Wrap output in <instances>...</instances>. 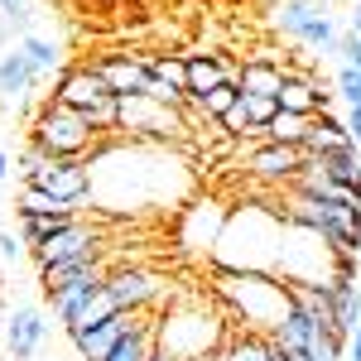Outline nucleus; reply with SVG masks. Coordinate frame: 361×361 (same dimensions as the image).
Masks as SVG:
<instances>
[{
    "mask_svg": "<svg viewBox=\"0 0 361 361\" xmlns=\"http://www.w3.org/2000/svg\"><path fill=\"white\" fill-rule=\"evenodd\" d=\"M284 212L279 207H260V202H246L226 217L217 246L207 255L212 270H250V275H275L279 265V246H284Z\"/></svg>",
    "mask_w": 361,
    "mask_h": 361,
    "instance_id": "obj_1",
    "label": "nucleus"
},
{
    "mask_svg": "<svg viewBox=\"0 0 361 361\" xmlns=\"http://www.w3.org/2000/svg\"><path fill=\"white\" fill-rule=\"evenodd\" d=\"M217 279V299L226 304L231 323H241L246 333H275L279 318L289 313V284L275 275H250V270H212Z\"/></svg>",
    "mask_w": 361,
    "mask_h": 361,
    "instance_id": "obj_2",
    "label": "nucleus"
},
{
    "mask_svg": "<svg viewBox=\"0 0 361 361\" xmlns=\"http://www.w3.org/2000/svg\"><path fill=\"white\" fill-rule=\"evenodd\" d=\"M279 212H284V222L323 236V241L337 246L342 255H357L361 250V197H352V193H333V197L289 193V202H284Z\"/></svg>",
    "mask_w": 361,
    "mask_h": 361,
    "instance_id": "obj_3",
    "label": "nucleus"
},
{
    "mask_svg": "<svg viewBox=\"0 0 361 361\" xmlns=\"http://www.w3.org/2000/svg\"><path fill=\"white\" fill-rule=\"evenodd\" d=\"M29 145H39L44 154H54V159H92L97 149H102V135L87 126L82 111H73V106H63V102H44V111L34 116V126H29Z\"/></svg>",
    "mask_w": 361,
    "mask_h": 361,
    "instance_id": "obj_4",
    "label": "nucleus"
},
{
    "mask_svg": "<svg viewBox=\"0 0 361 361\" xmlns=\"http://www.w3.org/2000/svg\"><path fill=\"white\" fill-rule=\"evenodd\" d=\"M226 347L222 337V323L207 313V308H169V318H159V352L173 361H193V357H207V352H217Z\"/></svg>",
    "mask_w": 361,
    "mask_h": 361,
    "instance_id": "obj_5",
    "label": "nucleus"
},
{
    "mask_svg": "<svg viewBox=\"0 0 361 361\" xmlns=\"http://www.w3.org/2000/svg\"><path fill=\"white\" fill-rule=\"evenodd\" d=\"M116 135H135V140H183L188 121L183 106H164L154 97H121V130Z\"/></svg>",
    "mask_w": 361,
    "mask_h": 361,
    "instance_id": "obj_6",
    "label": "nucleus"
},
{
    "mask_svg": "<svg viewBox=\"0 0 361 361\" xmlns=\"http://www.w3.org/2000/svg\"><path fill=\"white\" fill-rule=\"evenodd\" d=\"M25 188H39V193L58 197V202L82 207L87 197H92V169L82 159H49L44 169L25 173Z\"/></svg>",
    "mask_w": 361,
    "mask_h": 361,
    "instance_id": "obj_7",
    "label": "nucleus"
},
{
    "mask_svg": "<svg viewBox=\"0 0 361 361\" xmlns=\"http://www.w3.org/2000/svg\"><path fill=\"white\" fill-rule=\"evenodd\" d=\"M145 318H149V308H121V313L106 318V323H97V328H87V333H73V347H78L82 361H106Z\"/></svg>",
    "mask_w": 361,
    "mask_h": 361,
    "instance_id": "obj_8",
    "label": "nucleus"
},
{
    "mask_svg": "<svg viewBox=\"0 0 361 361\" xmlns=\"http://www.w3.org/2000/svg\"><path fill=\"white\" fill-rule=\"evenodd\" d=\"M226 217H231V212H226L222 202H212V197H207V202H188L183 217H178V246L193 250V255H212Z\"/></svg>",
    "mask_w": 361,
    "mask_h": 361,
    "instance_id": "obj_9",
    "label": "nucleus"
},
{
    "mask_svg": "<svg viewBox=\"0 0 361 361\" xmlns=\"http://www.w3.org/2000/svg\"><path fill=\"white\" fill-rule=\"evenodd\" d=\"M82 255H102V231L92 222H68V226H58L49 241H39L34 246V260L39 265H54V260H82Z\"/></svg>",
    "mask_w": 361,
    "mask_h": 361,
    "instance_id": "obj_10",
    "label": "nucleus"
},
{
    "mask_svg": "<svg viewBox=\"0 0 361 361\" xmlns=\"http://www.w3.org/2000/svg\"><path fill=\"white\" fill-rule=\"evenodd\" d=\"M106 97H116V92L106 87V78H102L92 63H82V68H63V73L54 78V102L73 106V111H92V106L106 102Z\"/></svg>",
    "mask_w": 361,
    "mask_h": 361,
    "instance_id": "obj_11",
    "label": "nucleus"
},
{
    "mask_svg": "<svg viewBox=\"0 0 361 361\" xmlns=\"http://www.w3.org/2000/svg\"><path fill=\"white\" fill-rule=\"evenodd\" d=\"M106 265L102 255H82V260H54V265H39V284H44V299H58L78 284H106Z\"/></svg>",
    "mask_w": 361,
    "mask_h": 361,
    "instance_id": "obj_12",
    "label": "nucleus"
},
{
    "mask_svg": "<svg viewBox=\"0 0 361 361\" xmlns=\"http://www.w3.org/2000/svg\"><path fill=\"white\" fill-rule=\"evenodd\" d=\"M106 294L116 299V308H149V304H159L164 279L154 275V270L130 265V270H111L106 275Z\"/></svg>",
    "mask_w": 361,
    "mask_h": 361,
    "instance_id": "obj_13",
    "label": "nucleus"
},
{
    "mask_svg": "<svg viewBox=\"0 0 361 361\" xmlns=\"http://www.w3.org/2000/svg\"><path fill=\"white\" fill-rule=\"evenodd\" d=\"M92 68L106 78V87H111L116 97H149V68L140 63V58L130 54H102V58H92Z\"/></svg>",
    "mask_w": 361,
    "mask_h": 361,
    "instance_id": "obj_14",
    "label": "nucleus"
},
{
    "mask_svg": "<svg viewBox=\"0 0 361 361\" xmlns=\"http://www.w3.org/2000/svg\"><path fill=\"white\" fill-rule=\"evenodd\" d=\"M5 357H15V361H29L39 347H44V337H49V323H44V313L39 308H15L10 318H5Z\"/></svg>",
    "mask_w": 361,
    "mask_h": 361,
    "instance_id": "obj_15",
    "label": "nucleus"
},
{
    "mask_svg": "<svg viewBox=\"0 0 361 361\" xmlns=\"http://www.w3.org/2000/svg\"><path fill=\"white\" fill-rule=\"evenodd\" d=\"M308 164L304 145H265V149H255L250 154V173L255 178H265V183H294V173Z\"/></svg>",
    "mask_w": 361,
    "mask_h": 361,
    "instance_id": "obj_16",
    "label": "nucleus"
},
{
    "mask_svg": "<svg viewBox=\"0 0 361 361\" xmlns=\"http://www.w3.org/2000/svg\"><path fill=\"white\" fill-rule=\"evenodd\" d=\"M39 82H49V78H39V73L29 68V58L20 54V44L0 58V106H20L25 92H34Z\"/></svg>",
    "mask_w": 361,
    "mask_h": 361,
    "instance_id": "obj_17",
    "label": "nucleus"
},
{
    "mask_svg": "<svg viewBox=\"0 0 361 361\" xmlns=\"http://www.w3.org/2000/svg\"><path fill=\"white\" fill-rule=\"evenodd\" d=\"M318 337H323V328H318V323L308 318L304 308H299L294 299H289V313L279 318V328L270 333V342H275L279 352H308V347H313Z\"/></svg>",
    "mask_w": 361,
    "mask_h": 361,
    "instance_id": "obj_18",
    "label": "nucleus"
},
{
    "mask_svg": "<svg viewBox=\"0 0 361 361\" xmlns=\"http://www.w3.org/2000/svg\"><path fill=\"white\" fill-rule=\"evenodd\" d=\"M318 169L333 178L342 193L361 197V149L357 145H347V149H337V154H318Z\"/></svg>",
    "mask_w": 361,
    "mask_h": 361,
    "instance_id": "obj_19",
    "label": "nucleus"
},
{
    "mask_svg": "<svg viewBox=\"0 0 361 361\" xmlns=\"http://www.w3.org/2000/svg\"><path fill=\"white\" fill-rule=\"evenodd\" d=\"M352 145V135H347V126L342 121H333V116H313V130H308L304 140V154L308 159H318V154H337V149H347Z\"/></svg>",
    "mask_w": 361,
    "mask_h": 361,
    "instance_id": "obj_20",
    "label": "nucleus"
},
{
    "mask_svg": "<svg viewBox=\"0 0 361 361\" xmlns=\"http://www.w3.org/2000/svg\"><path fill=\"white\" fill-rule=\"evenodd\" d=\"M154 347H159V318L149 313V318H145V323H140L135 333L126 337L106 361H149V357H154Z\"/></svg>",
    "mask_w": 361,
    "mask_h": 361,
    "instance_id": "obj_21",
    "label": "nucleus"
},
{
    "mask_svg": "<svg viewBox=\"0 0 361 361\" xmlns=\"http://www.w3.org/2000/svg\"><path fill=\"white\" fill-rule=\"evenodd\" d=\"M241 92H255V97H279V87H284V63H255L250 58L246 68H241Z\"/></svg>",
    "mask_w": 361,
    "mask_h": 361,
    "instance_id": "obj_22",
    "label": "nucleus"
},
{
    "mask_svg": "<svg viewBox=\"0 0 361 361\" xmlns=\"http://www.w3.org/2000/svg\"><path fill=\"white\" fill-rule=\"evenodd\" d=\"M20 54L29 58V68H34L39 78H58V73H63V54H58V44H54V39L25 34V39H20Z\"/></svg>",
    "mask_w": 361,
    "mask_h": 361,
    "instance_id": "obj_23",
    "label": "nucleus"
},
{
    "mask_svg": "<svg viewBox=\"0 0 361 361\" xmlns=\"http://www.w3.org/2000/svg\"><path fill=\"white\" fill-rule=\"evenodd\" d=\"M308 130H313V116H304V111H284V106H279V116L270 121V126H265V140H270V145H304Z\"/></svg>",
    "mask_w": 361,
    "mask_h": 361,
    "instance_id": "obj_24",
    "label": "nucleus"
},
{
    "mask_svg": "<svg viewBox=\"0 0 361 361\" xmlns=\"http://www.w3.org/2000/svg\"><path fill=\"white\" fill-rule=\"evenodd\" d=\"M183 63H188V97H207L222 87V68L212 54H188Z\"/></svg>",
    "mask_w": 361,
    "mask_h": 361,
    "instance_id": "obj_25",
    "label": "nucleus"
},
{
    "mask_svg": "<svg viewBox=\"0 0 361 361\" xmlns=\"http://www.w3.org/2000/svg\"><path fill=\"white\" fill-rule=\"evenodd\" d=\"M68 222H78V212H20V236L29 241V250L39 246V241H49L58 226H68Z\"/></svg>",
    "mask_w": 361,
    "mask_h": 361,
    "instance_id": "obj_26",
    "label": "nucleus"
},
{
    "mask_svg": "<svg viewBox=\"0 0 361 361\" xmlns=\"http://www.w3.org/2000/svg\"><path fill=\"white\" fill-rule=\"evenodd\" d=\"M226 357L231 361H275V342L265 333H236V337H226Z\"/></svg>",
    "mask_w": 361,
    "mask_h": 361,
    "instance_id": "obj_27",
    "label": "nucleus"
},
{
    "mask_svg": "<svg viewBox=\"0 0 361 361\" xmlns=\"http://www.w3.org/2000/svg\"><path fill=\"white\" fill-rule=\"evenodd\" d=\"M299 44H304V49H323V54H333V49H337L333 20H328L323 10H313V15H308V25L299 29Z\"/></svg>",
    "mask_w": 361,
    "mask_h": 361,
    "instance_id": "obj_28",
    "label": "nucleus"
},
{
    "mask_svg": "<svg viewBox=\"0 0 361 361\" xmlns=\"http://www.w3.org/2000/svg\"><path fill=\"white\" fill-rule=\"evenodd\" d=\"M241 102H246L250 111V135H260L270 121L279 116V97H255V92H241Z\"/></svg>",
    "mask_w": 361,
    "mask_h": 361,
    "instance_id": "obj_29",
    "label": "nucleus"
},
{
    "mask_svg": "<svg viewBox=\"0 0 361 361\" xmlns=\"http://www.w3.org/2000/svg\"><path fill=\"white\" fill-rule=\"evenodd\" d=\"M313 10H318V5H308V0H284L275 20H279V29H284L289 39H299V29L308 25V15H313Z\"/></svg>",
    "mask_w": 361,
    "mask_h": 361,
    "instance_id": "obj_30",
    "label": "nucleus"
},
{
    "mask_svg": "<svg viewBox=\"0 0 361 361\" xmlns=\"http://www.w3.org/2000/svg\"><path fill=\"white\" fill-rule=\"evenodd\" d=\"M236 97H241V87H231V82H222L217 87V92H207V97H193L197 106H202V111L212 116V121H222L226 111H231V102H236Z\"/></svg>",
    "mask_w": 361,
    "mask_h": 361,
    "instance_id": "obj_31",
    "label": "nucleus"
},
{
    "mask_svg": "<svg viewBox=\"0 0 361 361\" xmlns=\"http://www.w3.org/2000/svg\"><path fill=\"white\" fill-rule=\"evenodd\" d=\"M217 130H222V135H250V111H246V102H241V97H236V102H231V111L217 121Z\"/></svg>",
    "mask_w": 361,
    "mask_h": 361,
    "instance_id": "obj_32",
    "label": "nucleus"
},
{
    "mask_svg": "<svg viewBox=\"0 0 361 361\" xmlns=\"http://www.w3.org/2000/svg\"><path fill=\"white\" fill-rule=\"evenodd\" d=\"M0 20L10 29H29L34 20V0H0Z\"/></svg>",
    "mask_w": 361,
    "mask_h": 361,
    "instance_id": "obj_33",
    "label": "nucleus"
},
{
    "mask_svg": "<svg viewBox=\"0 0 361 361\" xmlns=\"http://www.w3.org/2000/svg\"><path fill=\"white\" fill-rule=\"evenodd\" d=\"M337 97H342L347 106H361V73L357 68H342V73H337Z\"/></svg>",
    "mask_w": 361,
    "mask_h": 361,
    "instance_id": "obj_34",
    "label": "nucleus"
},
{
    "mask_svg": "<svg viewBox=\"0 0 361 361\" xmlns=\"http://www.w3.org/2000/svg\"><path fill=\"white\" fill-rule=\"evenodd\" d=\"M333 54H342V58H347V68H357V73H361V39H357V34H342Z\"/></svg>",
    "mask_w": 361,
    "mask_h": 361,
    "instance_id": "obj_35",
    "label": "nucleus"
},
{
    "mask_svg": "<svg viewBox=\"0 0 361 361\" xmlns=\"http://www.w3.org/2000/svg\"><path fill=\"white\" fill-rule=\"evenodd\" d=\"M25 236H15V231H5V226H0V260H20V255H25Z\"/></svg>",
    "mask_w": 361,
    "mask_h": 361,
    "instance_id": "obj_36",
    "label": "nucleus"
},
{
    "mask_svg": "<svg viewBox=\"0 0 361 361\" xmlns=\"http://www.w3.org/2000/svg\"><path fill=\"white\" fill-rule=\"evenodd\" d=\"M342 126H347V135H352V145L361 149V106H347V121H342Z\"/></svg>",
    "mask_w": 361,
    "mask_h": 361,
    "instance_id": "obj_37",
    "label": "nucleus"
},
{
    "mask_svg": "<svg viewBox=\"0 0 361 361\" xmlns=\"http://www.w3.org/2000/svg\"><path fill=\"white\" fill-rule=\"evenodd\" d=\"M347 352H352V361H361V328L347 337Z\"/></svg>",
    "mask_w": 361,
    "mask_h": 361,
    "instance_id": "obj_38",
    "label": "nucleus"
},
{
    "mask_svg": "<svg viewBox=\"0 0 361 361\" xmlns=\"http://www.w3.org/2000/svg\"><path fill=\"white\" fill-rule=\"evenodd\" d=\"M275 361H308V357H304V352H279V347H275Z\"/></svg>",
    "mask_w": 361,
    "mask_h": 361,
    "instance_id": "obj_39",
    "label": "nucleus"
},
{
    "mask_svg": "<svg viewBox=\"0 0 361 361\" xmlns=\"http://www.w3.org/2000/svg\"><path fill=\"white\" fill-rule=\"evenodd\" d=\"M5 173H10V154L0 149V183H5Z\"/></svg>",
    "mask_w": 361,
    "mask_h": 361,
    "instance_id": "obj_40",
    "label": "nucleus"
},
{
    "mask_svg": "<svg viewBox=\"0 0 361 361\" xmlns=\"http://www.w3.org/2000/svg\"><path fill=\"white\" fill-rule=\"evenodd\" d=\"M352 34H357V39H361V10H357V15H352Z\"/></svg>",
    "mask_w": 361,
    "mask_h": 361,
    "instance_id": "obj_41",
    "label": "nucleus"
},
{
    "mask_svg": "<svg viewBox=\"0 0 361 361\" xmlns=\"http://www.w3.org/2000/svg\"><path fill=\"white\" fill-rule=\"evenodd\" d=\"M149 361H173V357H164V352H159V347H154V357H149Z\"/></svg>",
    "mask_w": 361,
    "mask_h": 361,
    "instance_id": "obj_42",
    "label": "nucleus"
},
{
    "mask_svg": "<svg viewBox=\"0 0 361 361\" xmlns=\"http://www.w3.org/2000/svg\"><path fill=\"white\" fill-rule=\"evenodd\" d=\"M193 361H212V352H207V357H193Z\"/></svg>",
    "mask_w": 361,
    "mask_h": 361,
    "instance_id": "obj_43",
    "label": "nucleus"
},
{
    "mask_svg": "<svg viewBox=\"0 0 361 361\" xmlns=\"http://www.w3.org/2000/svg\"><path fill=\"white\" fill-rule=\"evenodd\" d=\"M0 226H5V212H0Z\"/></svg>",
    "mask_w": 361,
    "mask_h": 361,
    "instance_id": "obj_44",
    "label": "nucleus"
},
{
    "mask_svg": "<svg viewBox=\"0 0 361 361\" xmlns=\"http://www.w3.org/2000/svg\"><path fill=\"white\" fill-rule=\"evenodd\" d=\"M357 265H361V250H357Z\"/></svg>",
    "mask_w": 361,
    "mask_h": 361,
    "instance_id": "obj_45",
    "label": "nucleus"
}]
</instances>
